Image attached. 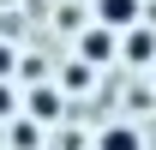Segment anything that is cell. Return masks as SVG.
Masks as SVG:
<instances>
[{
    "label": "cell",
    "instance_id": "obj_10",
    "mask_svg": "<svg viewBox=\"0 0 156 150\" xmlns=\"http://www.w3.org/2000/svg\"><path fill=\"white\" fill-rule=\"evenodd\" d=\"M150 90H156V66H150Z\"/></svg>",
    "mask_w": 156,
    "mask_h": 150
},
{
    "label": "cell",
    "instance_id": "obj_5",
    "mask_svg": "<svg viewBox=\"0 0 156 150\" xmlns=\"http://www.w3.org/2000/svg\"><path fill=\"white\" fill-rule=\"evenodd\" d=\"M96 150H144V132H138L132 120H108V126L96 132Z\"/></svg>",
    "mask_w": 156,
    "mask_h": 150
},
{
    "label": "cell",
    "instance_id": "obj_8",
    "mask_svg": "<svg viewBox=\"0 0 156 150\" xmlns=\"http://www.w3.org/2000/svg\"><path fill=\"white\" fill-rule=\"evenodd\" d=\"M12 66H18V48L0 42V84H12Z\"/></svg>",
    "mask_w": 156,
    "mask_h": 150
},
{
    "label": "cell",
    "instance_id": "obj_1",
    "mask_svg": "<svg viewBox=\"0 0 156 150\" xmlns=\"http://www.w3.org/2000/svg\"><path fill=\"white\" fill-rule=\"evenodd\" d=\"M18 114L30 126H60V120H66V90H60V84H36V90L18 96Z\"/></svg>",
    "mask_w": 156,
    "mask_h": 150
},
{
    "label": "cell",
    "instance_id": "obj_9",
    "mask_svg": "<svg viewBox=\"0 0 156 150\" xmlns=\"http://www.w3.org/2000/svg\"><path fill=\"white\" fill-rule=\"evenodd\" d=\"M12 114H18V90H12V84H0V120H12Z\"/></svg>",
    "mask_w": 156,
    "mask_h": 150
},
{
    "label": "cell",
    "instance_id": "obj_4",
    "mask_svg": "<svg viewBox=\"0 0 156 150\" xmlns=\"http://www.w3.org/2000/svg\"><path fill=\"white\" fill-rule=\"evenodd\" d=\"M114 30H102V24H90V30H84V36H78V60H84V66H108V60H114Z\"/></svg>",
    "mask_w": 156,
    "mask_h": 150
},
{
    "label": "cell",
    "instance_id": "obj_6",
    "mask_svg": "<svg viewBox=\"0 0 156 150\" xmlns=\"http://www.w3.org/2000/svg\"><path fill=\"white\" fill-rule=\"evenodd\" d=\"M6 138H12L18 150H36V144H42V126H30L24 114H12V132H6Z\"/></svg>",
    "mask_w": 156,
    "mask_h": 150
},
{
    "label": "cell",
    "instance_id": "obj_7",
    "mask_svg": "<svg viewBox=\"0 0 156 150\" xmlns=\"http://www.w3.org/2000/svg\"><path fill=\"white\" fill-rule=\"evenodd\" d=\"M90 84H96V66L72 60V66H66V90H90Z\"/></svg>",
    "mask_w": 156,
    "mask_h": 150
},
{
    "label": "cell",
    "instance_id": "obj_2",
    "mask_svg": "<svg viewBox=\"0 0 156 150\" xmlns=\"http://www.w3.org/2000/svg\"><path fill=\"white\" fill-rule=\"evenodd\" d=\"M114 60H126V66H138V72H150V66H156V24L144 18V24H132V30H120Z\"/></svg>",
    "mask_w": 156,
    "mask_h": 150
},
{
    "label": "cell",
    "instance_id": "obj_3",
    "mask_svg": "<svg viewBox=\"0 0 156 150\" xmlns=\"http://www.w3.org/2000/svg\"><path fill=\"white\" fill-rule=\"evenodd\" d=\"M96 24L102 30H132V24H144V0H96Z\"/></svg>",
    "mask_w": 156,
    "mask_h": 150
}]
</instances>
